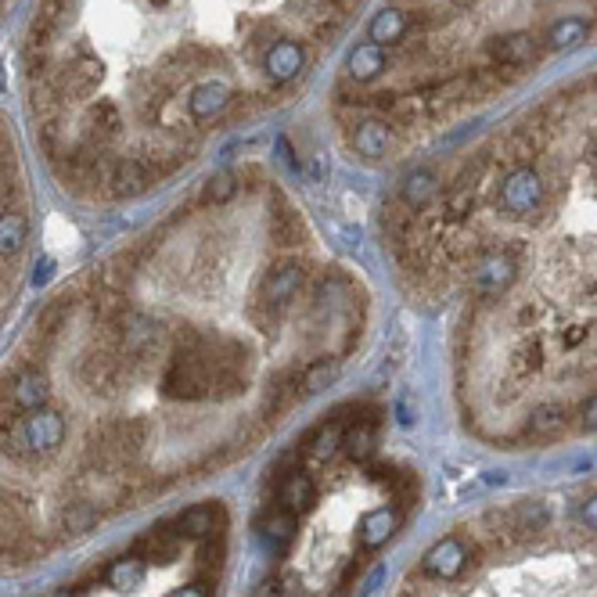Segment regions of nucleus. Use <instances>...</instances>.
I'll use <instances>...</instances> for the list:
<instances>
[{
  "mask_svg": "<svg viewBox=\"0 0 597 597\" xmlns=\"http://www.w3.org/2000/svg\"><path fill=\"white\" fill-rule=\"evenodd\" d=\"M177 529L191 540H213L223 533V508L220 504H195L180 515Z\"/></svg>",
  "mask_w": 597,
  "mask_h": 597,
  "instance_id": "nucleus-15",
  "label": "nucleus"
},
{
  "mask_svg": "<svg viewBox=\"0 0 597 597\" xmlns=\"http://www.w3.org/2000/svg\"><path fill=\"white\" fill-rule=\"evenodd\" d=\"M367 36L382 47H400L410 36V15L403 8H382L375 11L371 26H367Z\"/></svg>",
  "mask_w": 597,
  "mask_h": 597,
  "instance_id": "nucleus-16",
  "label": "nucleus"
},
{
  "mask_svg": "<svg viewBox=\"0 0 597 597\" xmlns=\"http://www.w3.org/2000/svg\"><path fill=\"white\" fill-rule=\"evenodd\" d=\"M47 396H51V385L40 371H22V375L11 382V393L8 403L15 407V414H33V410H44L47 407Z\"/></svg>",
  "mask_w": 597,
  "mask_h": 597,
  "instance_id": "nucleus-12",
  "label": "nucleus"
},
{
  "mask_svg": "<svg viewBox=\"0 0 597 597\" xmlns=\"http://www.w3.org/2000/svg\"><path fill=\"white\" fill-rule=\"evenodd\" d=\"M155 184V170L144 159H119L112 162V184H108V195L116 198H137Z\"/></svg>",
  "mask_w": 597,
  "mask_h": 597,
  "instance_id": "nucleus-10",
  "label": "nucleus"
},
{
  "mask_svg": "<svg viewBox=\"0 0 597 597\" xmlns=\"http://www.w3.org/2000/svg\"><path fill=\"white\" fill-rule=\"evenodd\" d=\"M508 515H511L515 536H540L547 526H551V508H547V500H540V497L518 500Z\"/></svg>",
  "mask_w": 597,
  "mask_h": 597,
  "instance_id": "nucleus-20",
  "label": "nucleus"
},
{
  "mask_svg": "<svg viewBox=\"0 0 597 597\" xmlns=\"http://www.w3.org/2000/svg\"><path fill=\"white\" fill-rule=\"evenodd\" d=\"M400 421H403V425H410V421H414V414H410V403L407 400L400 403Z\"/></svg>",
  "mask_w": 597,
  "mask_h": 597,
  "instance_id": "nucleus-40",
  "label": "nucleus"
},
{
  "mask_svg": "<svg viewBox=\"0 0 597 597\" xmlns=\"http://www.w3.org/2000/svg\"><path fill=\"white\" fill-rule=\"evenodd\" d=\"M396 144H400V130H396L393 119L367 116L349 126V148L367 162H378L385 159V155H393Z\"/></svg>",
  "mask_w": 597,
  "mask_h": 597,
  "instance_id": "nucleus-4",
  "label": "nucleus"
},
{
  "mask_svg": "<svg viewBox=\"0 0 597 597\" xmlns=\"http://www.w3.org/2000/svg\"><path fill=\"white\" fill-rule=\"evenodd\" d=\"M569 425L565 410L558 403H540V407L529 410L526 418V436L529 439H558Z\"/></svg>",
  "mask_w": 597,
  "mask_h": 597,
  "instance_id": "nucleus-23",
  "label": "nucleus"
},
{
  "mask_svg": "<svg viewBox=\"0 0 597 597\" xmlns=\"http://www.w3.org/2000/svg\"><path fill=\"white\" fill-rule=\"evenodd\" d=\"M357 572H360V562H349V565H346V572H342V587H349V580H353Z\"/></svg>",
  "mask_w": 597,
  "mask_h": 597,
  "instance_id": "nucleus-38",
  "label": "nucleus"
},
{
  "mask_svg": "<svg viewBox=\"0 0 597 597\" xmlns=\"http://www.w3.org/2000/svg\"><path fill=\"white\" fill-rule=\"evenodd\" d=\"M385 69H389V54H385V47L375 44V40H364V44H357L353 51H349V58H346V76L353 83L378 80Z\"/></svg>",
  "mask_w": 597,
  "mask_h": 597,
  "instance_id": "nucleus-13",
  "label": "nucleus"
},
{
  "mask_svg": "<svg viewBox=\"0 0 597 597\" xmlns=\"http://www.w3.org/2000/svg\"><path fill=\"white\" fill-rule=\"evenodd\" d=\"M241 188V177L238 173H216V177L205 180L202 188V202L205 205H227Z\"/></svg>",
  "mask_w": 597,
  "mask_h": 597,
  "instance_id": "nucleus-30",
  "label": "nucleus"
},
{
  "mask_svg": "<svg viewBox=\"0 0 597 597\" xmlns=\"http://www.w3.org/2000/svg\"><path fill=\"white\" fill-rule=\"evenodd\" d=\"M475 209V195L472 188H450V195L443 198V223H461L468 220V213Z\"/></svg>",
  "mask_w": 597,
  "mask_h": 597,
  "instance_id": "nucleus-31",
  "label": "nucleus"
},
{
  "mask_svg": "<svg viewBox=\"0 0 597 597\" xmlns=\"http://www.w3.org/2000/svg\"><path fill=\"white\" fill-rule=\"evenodd\" d=\"M450 4H454V11H472L475 0H450Z\"/></svg>",
  "mask_w": 597,
  "mask_h": 597,
  "instance_id": "nucleus-41",
  "label": "nucleus"
},
{
  "mask_svg": "<svg viewBox=\"0 0 597 597\" xmlns=\"http://www.w3.org/2000/svg\"><path fill=\"white\" fill-rule=\"evenodd\" d=\"M436 195H439V177L432 170L407 173L400 184V202L407 205L410 213H425L428 205L436 202Z\"/></svg>",
  "mask_w": 597,
  "mask_h": 597,
  "instance_id": "nucleus-18",
  "label": "nucleus"
},
{
  "mask_svg": "<svg viewBox=\"0 0 597 597\" xmlns=\"http://www.w3.org/2000/svg\"><path fill=\"white\" fill-rule=\"evenodd\" d=\"M518 281V259L504 249L482 252L472 263V292L482 303H493L500 295H508Z\"/></svg>",
  "mask_w": 597,
  "mask_h": 597,
  "instance_id": "nucleus-2",
  "label": "nucleus"
},
{
  "mask_svg": "<svg viewBox=\"0 0 597 597\" xmlns=\"http://www.w3.org/2000/svg\"><path fill=\"white\" fill-rule=\"evenodd\" d=\"M101 522V508L98 504H90V500H69L62 511H58V529L69 536H83L90 529H98Z\"/></svg>",
  "mask_w": 597,
  "mask_h": 597,
  "instance_id": "nucleus-24",
  "label": "nucleus"
},
{
  "mask_svg": "<svg viewBox=\"0 0 597 597\" xmlns=\"http://www.w3.org/2000/svg\"><path fill=\"white\" fill-rule=\"evenodd\" d=\"M367 475L375 482H385V490L393 493L396 500H400L403 508H410V504H418V475L407 472V468H389V464H371L367 468Z\"/></svg>",
  "mask_w": 597,
  "mask_h": 597,
  "instance_id": "nucleus-21",
  "label": "nucleus"
},
{
  "mask_svg": "<svg viewBox=\"0 0 597 597\" xmlns=\"http://www.w3.org/2000/svg\"><path fill=\"white\" fill-rule=\"evenodd\" d=\"M583 342H587V328H569L562 335V346L565 349H576V346H583Z\"/></svg>",
  "mask_w": 597,
  "mask_h": 597,
  "instance_id": "nucleus-35",
  "label": "nucleus"
},
{
  "mask_svg": "<svg viewBox=\"0 0 597 597\" xmlns=\"http://www.w3.org/2000/svg\"><path fill=\"white\" fill-rule=\"evenodd\" d=\"M580 526L590 529V533H597V493L580 504Z\"/></svg>",
  "mask_w": 597,
  "mask_h": 597,
  "instance_id": "nucleus-33",
  "label": "nucleus"
},
{
  "mask_svg": "<svg viewBox=\"0 0 597 597\" xmlns=\"http://www.w3.org/2000/svg\"><path fill=\"white\" fill-rule=\"evenodd\" d=\"M342 421L339 418H331L328 425H321V432L310 439V454L317 457V461H331V457L339 454L342 450Z\"/></svg>",
  "mask_w": 597,
  "mask_h": 597,
  "instance_id": "nucleus-29",
  "label": "nucleus"
},
{
  "mask_svg": "<svg viewBox=\"0 0 597 597\" xmlns=\"http://www.w3.org/2000/svg\"><path fill=\"white\" fill-rule=\"evenodd\" d=\"M486 58L500 69H526L540 58V40L533 33H504L486 44Z\"/></svg>",
  "mask_w": 597,
  "mask_h": 597,
  "instance_id": "nucleus-7",
  "label": "nucleus"
},
{
  "mask_svg": "<svg viewBox=\"0 0 597 597\" xmlns=\"http://www.w3.org/2000/svg\"><path fill=\"white\" fill-rule=\"evenodd\" d=\"M29 241V220L22 209H0V256L11 259L26 249Z\"/></svg>",
  "mask_w": 597,
  "mask_h": 597,
  "instance_id": "nucleus-25",
  "label": "nucleus"
},
{
  "mask_svg": "<svg viewBox=\"0 0 597 597\" xmlns=\"http://www.w3.org/2000/svg\"><path fill=\"white\" fill-rule=\"evenodd\" d=\"M472 562V547L464 544L461 536H443L436 547H428V554L421 558V572L432 580H457Z\"/></svg>",
  "mask_w": 597,
  "mask_h": 597,
  "instance_id": "nucleus-6",
  "label": "nucleus"
},
{
  "mask_svg": "<svg viewBox=\"0 0 597 597\" xmlns=\"http://www.w3.org/2000/svg\"><path fill=\"white\" fill-rule=\"evenodd\" d=\"M580 428H583V432H597V393L583 400V407H580Z\"/></svg>",
  "mask_w": 597,
  "mask_h": 597,
  "instance_id": "nucleus-32",
  "label": "nucleus"
},
{
  "mask_svg": "<svg viewBox=\"0 0 597 597\" xmlns=\"http://www.w3.org/2000/svg\"><path fill=\"white\" fill-rule=\"evenodd\" d=\"M166 597H209V587H205V583H191V587H177Z\"/></svg>",
  "mask_w": 597,
  "mask_h": 597,
  "instance_id": "nucleus-36",
  "label": "nucleus"
},
{
  "mask_svg": "<svg viewBox=\"0 0 597 597\" xmlns=\"http://www.w3.org/2000/svg\"><path fill=\"white\" fill-rule=\"evenodd\" d=\"M47 87H51V94L58 101H80V98H90L94 90H98L101 83V65L94 62V58H76V62H62L54 65L51 76H47Z\"/></svg>",
  "mask_w": 597,
  "mask_h": 597,
  "instance_id": "nucleus-3",
  "label": "nucleus"
},
{
  "mask_svg": "<svg viewBox=\"0 0 597 597\" xmlns=\"http://www.w3.org/2000/svg\"><path fill=\"white\" fill-rule=\"evenodd\" d=\"M263 540L270 544V551H285L295 540V515H288L281 508L270 511V518L263 522Z\"/></svg>",
  "mask_w": 597,
  "mask_h": 597,
  "instance_id": "nucleus-28",
  "label": "nucleus"
},
{
  "mask_svg": "<svg viewBox=\"0 0 597 597\" xmlns=\"http://www.w3.org/2000/svg\"><path fill=\"white\" fill-rule=\"evenodd\" d=\"M378 450V425H367V421H353V425L342 432V454L353 464H367Z\"/></svg>",
  "mask_w": 597,
  "mask_h": 597,
  "instance_id": "nucleus-22",
  "label": "nucleus"
},
{
  "mask_svg": "<svg viewBox=\"0 0 597 597\" xmlns=\"http://www.w3.org/2000/svg\"><path fill=\"white\" fill-rule=\"evenodd\" d=\"M306 69V47L299 44V40H292V36H281V40H274L270 44V51L263 54V72H267L270 83H292L299 80V72Z\"/></svg>",
  "mask_w": 597,
  "mask_h": 597,
  "instance_id": "nucleus-8",
  "label": "nucleus"
},
{
  "mask_svg": "<svg viewBox=\"0 0 597 597\" xmlns=\"http://www.w3.org/2000/svg\"><path fill=\"white\" fill-rule=\"evenodd\" d=\"M303 285H306V267L299 259H285L274 270H267V277L259 281V299L270 310H285V306H292L295 295L303 292Z\"/></svg>",
  "mask_w": 597,
  "mask_h": 597,
  "instance_id": "nucleus-5",
  "label": "nucleus"
},
{
  "mask_svg": "<svg viewBox=\"0 0 597 597\" xmlns=\"http://www.w3.org/2000/svg\"><path fill=\"white\" fill-rule=\"evenodd\" d=\"M342 357H313L303 367V393H324L335 378H339Z\"/></svg>",
  "mask_w": 597,
  "mask_h": 597,
  "instance_id": "nucleus-26",
  "label": "nucleus"
},
{
  "mask_svg": "<svg viewBox=\"0 0 597 597\" xmlns=\"http://www.w3.org/2000/svg\"><path fill=\"white\" fill-rule=\"evenodd\" d=\"M324 173H328V170H324V155H317V159H313V177L324 180Z\"/></svg>",
  "mask_w": 597,
  "mask_h": 597,
  "instance_id": "nucleus-39",
  "label": "nucleus"
},
{
  "mask_svg": "<svg viewBox=\"0 0 597 597\" xmlns=\"http://www.w3.org/2000/svg\"><path fill=\"white\" fill-rule=\"evenodd\" d=\"M51 597H72V590H58V594H51Z\"/></svg>",
  "mask_w": 597,
  "mask_h": 597,
  "instance_id": "nucleus-42",
  "label": "nucleus"
},
{
  "mask_svg": "<svg viewBox=\"0 0 597 597\" xmlns=\"http://www.w3.org/2000/svg\"><path fill=\"white\" fill-rule=\"evenodd\" d=\"M180 547H184V533H180V529L155 526L152 533H144L141 540H137L134 554L144 558V562H173L180 554Z\"/></svg>",
  "mask_w": 597,
  "mask_h": 597,
  "instance_id": "nucleus-14",
  "label": "nucleus"
},
{
  "mask_svg": "<svg viewBox=\"0 0 597 597\" xmlns=\"http://www.w3.org/2000/svg\"><path fill=\"white\" fill-rule=\"evenodd\" d=\"M544 198H547L544 177H540L533 166L508 170V177L500 184V209H504L511 220H529L533 213H540Z\"/></svg>",
  "mask_w": 597,
  "mask_h": 597,
  "instance_id": "nucleus-1",
  "label": "nucleus"
},
{
  "mask_svg": "<svg viewBox=\"0 0 597 597\" xmlns=\"http://www.w3.org/2000/svg\"><path fill=\"white\" fill-rule=\"evenodd\" d=\"M231 105H234L231 87H227V83H220V80L198 83V87L188 94V116L195 119L198 126L213 123V119H220Z\"/></svg>",
  "mask_w": 597,
  "mask_h": 597,
  "instance_id": "nucleus-9",
  "label": "nucleus"
},
{
  "mask_svg": "<svg viewBox=\"0 0 597 597\" xmlns=\"http://www.w3.org/2000/svg\"><path fill=\"white\" fill-rule=\"evenodd\" d=\"M144 558H137V554H123V558H116L112 562V569H108V583L119 590H134L144 583Z\"/></svg>",
  "mask_w": 597,
  "mask_h": 597,
  "instance_id": "nucleus-27",
  "label": "nucleus"
},
{
  "mask_svg": "<svg viewBox=\"0 0 597 597\" xmlns=\"http://www.w3.org/2000/svg\"><path fill=\"white\" fill-rule=\"evenodd\" d=\"M400 529V511L396 508H375L360 518V547L364 551H378L385 547V540Z\"/></svg>",
  "mask_w": 597,
  "mask_h": 597,
  "instance_id": "nucleus-19",
  "label": "nucleus"
},
{
  "mask_svg": "<svg viewBox=\"0 0 597 597\" xmlns=\"http://www.w3.org/2000/svg\"><path fill=\"white\" fill-rule=\"evenodd\" d=\"M166 4H170V0H155V8H166Z\"/></svg>",
  "mask_w": 597,
  "mask_h": 597,
  "instance_id": "nucleus-43",
  "label": "nucleus"
},
{
  "mask_svg": "<svg viewBox=\"0 0 597 597\" xmlns=\"http://www.w3.org/2000/svg\"><path fill=\"white\" fill-rule=\"evenodd\" d=\"M313 500H317V486H313L310 472H303V468L288 472L285 479H281V486H277V508L295 518L306 515V511L313 508Z\"/></svg>",
  "mask_w": 597,
  "mask_h": 597,
  "instance_id": "nucleus-11",
  "label": "nucleus"
},
{
  "mask_svg": "<svg viewBox=\"0 0 597 597\" xmlns=\"http://www.w3.org/2000/svg\"><path fill=\"white\" fill-rule=\"evenodd\" d=\"M590 29H594V22L583 15H565L558 18V22H551L544 33V47L547 51H572V47H580L583 40L590 36Z\"/></svg>",
  "mask_w": 597,
  "mask_h": 597,
  "instance_id": "nucleus-17",
  "label": "nucleus"
},
{
  "mask_svg": "<svg viewBox=\"0 0 597 597\" xmlns=\"http://www.w3.org/2000/svg\"><path fill=\"white\" fill-rule=\"evenodd\" d=\"M382 580H385V565H378V569L371 572V576H367V583H364V597H367V594H375L378 583H382Z\"/></svg>",
  "mask_w": 597,
  "mask_h": 597,
  "instance_id": "nucleus-37",
  "label": "nucleus"
},
{
  "mask_svg": "<svg viewBox=\"0 0 597 597\" xmlns=\"http://www.w3.org/2000/svg\"><path fill=\"white\" fill-rule=\"evenodd\" d=\"M277 152H281V162H285L288 170L303 173V162L295 159V148H292V141H288V137H277Z\"/></svg>",
  "mask_w": 597,
  "mask_h": 597,
  "instance_id": "nucleus-34",
  "label": "nucleus"
}]
</instances>
